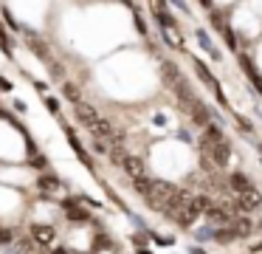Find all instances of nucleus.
Here are the masks:
<instances>
[{
    "label": "nucleus",
    "mask_w": 262,
    "mask_h": 254,
    "mask_svg": "<svg viewBox=\"0 0 262 254\" xmlns=\"http://www.w3.org/2000/svg\"><path fill=\"white\" fill-rule=\"evenodd\" d=\"M206 152H211L217 164H226L228 161V144L223 139V133L217 127H209L206 130Z\"/></svg>",
    "instance_id": "1"
},
{
    "label": "nucleus",
    "mask_w": 262,
    "mask_h": 254,
    "mask_svg": "<svg viewBox=\"0 0 262 254\" xmlns=\"http://www.w3.org/2000/svg\"><path fill=\"white\" fill-rule=\"evenodd\" d=\"M74 110H76V119H79L82 124H88L91 130H96V124H99V113L93 110L91 105H85V102H76Z\"/></svg>",
    "instance_id": "2"
},
{
    "label": "nucleus",
    "mask_w": 262,
    "mask_h": 254,
    "mask_svg": "<svg viewBox=\"0 0 262 254\" xmlns=\"http://www.w3.org/2000/svg\"><path fill=\"white\" fill-rule=\"evenodd\" d=\"M121 164H124L127 175H133V178H138V175H141V161H138V158L127 155V158H121Z\"/></svg>",
    "instance_id": "3"
}]
</instances>
